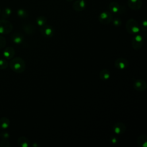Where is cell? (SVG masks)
<instances>
[{"label":"cell","mask_w":147,"mask_h":147,"mask_svg":"<svg viewBox=\"0 0 147 147\" xmlns=\"http://www.w3.org/2000/svg\"><path fill=\"white\" fill-rule=\"evenodd\" d=\"M9 66L14 72L21 74L25 70L26 63L23 59L17 57L11 59L9 63Z\"/></svg>","instance_id":"obj_1"},{"label":"cell","mask_w":147,"mask_h":147,"mask_svg":"<svg viewBox=\"0 0 147 147\" xmlns=\"http://www.w3.org/2000/svg\"><path fill=\"white\" fill-rule=\"evenodd\" d=\"M126 29L129 34L135 35L139 33L140 28L136 20L130 18L126 23Z\"/></svg>","instance_id":"obj_2"},{"label":"cell","mask_w":147,"mask_h":147,"mask_svg":"<svg viewBox=\"0 0 147 147\" xmlns=\"http://www.w3.org/2000/svg\"><path fill=\"white\" fill-rule=\"evenodd\" d=\"M13 30L12 24L6 19L0 20V34H9Z\"/></svg>","instance_id":"obj_3"},{"label":"cell","mask_w":147,"mask_h":147,"mask_svg":"<svg viewBox=\"0 0 147 147\" xmlns=\"http://www.w3.org/2000/svg\"><path fill=\"white\" fill-rule=\"evenodd\" d=\"M144 37L142 35L136 34L131 39V46L133 48L138 51L140 49L144 44Z\"/></svg>","instance_id":"obj_4"},{"label":"cell","mask_w":147,"mask_h":147,"mask_svg":"<svg viewBox=\"0 0 147 147\" xmlns=\"http://www.w3.org/2000/svg\"><path fill=\"white\" fill-rule=\"evenodd\" d=\"M113 19V16L109 11H103L99 14L98 17L99 22L104 25L110 24L112 21Z\"/></svg>","instance_id":"obj_5"},{"label":"cell","mask_w":147,"mask_h":147,"mask_svg":"<svg viewBox=\"0 0 147 147\" xmlns=\"http://www.w3.org/2000/svg\"><path fill=\"white\" fill-rule=\"evenodd\" d=\"M109 9L111 13L118 14H123L125 11V9L123 6L115 2H112L109 4Z\"/></svg>","instance_id":"obj_6"},{"label":"cell","mask_w":147,"mask_h":147,"mask_svg":"<svg viewBox=\"0 0 147 147\" xmlns=\"http://www.w3.org/2000/svg\"><path fill=\"white\" fill-rule=\"evenodd\" d=\"M41 34L45 37H52L54 34V29L52 26L49 25H44L40 29Z\"/></svg>","instance_id":"obj_7"},{"label":"cell","mask_w":147,"mask_h":147,"mask_svg":"<svg viewBox=\"0 0 147 147\" xmlns=\"http://www.w3.org/2000/svg\"><path fill=\"white\" fill-rule=\"evenodd\" d=\"M114 66L118 69H125L129 66V61L123 57L118 58L114 61Z\"/></svg>","instance_id":"obj_8"},{"label":"cell","mask_w":147,"mask_h":147,"mask_svg":"<svg viewBox=\"0 0 147 147\" xmlns=\"http://www.w3.org/2000/svg\"><path fill=\"white\" fill-rule=\"evenodd\" d=\"M133 88L138 91H144L147 87L146 83L141 79H138L133 82Z\"/></svg>","instance_id":"obj_9"},{"label":"cell","mask_w":147,"mask_h":147,"mask_svg":"<svg viewBox=\"0 0 147 147\" xmlns=\"http://www.w3.org/2000/svg\"><path fill=\"white\" fill-rule=\"evenodd\" d=\"M126 130V127L125 124L121 122L114 123L113 126V130L117 134H122L125 132Z\"/></svg>","instance_id":"obj_10"},{"label":"cell","mask_w":147,"mask_h":147,"mask_svg":"<svg viewBox=\"0 0 147 147\" xmlns=\"http://www.w3.org/2000/svg\"><path fill=\"white\" fill-rule=\"evenodd\" d=\"M127 2L129 7L133 10H139L142 5V0H128Z\"/></svg>","instance_id":"obj_11"},{"label":"cell","mask_w":147,"mask_h":147,"mask_svg":"<svg viewBox=\"0 0 147 147\" xmlns=\"http://www.w3.org/2000/svg\"><path fill=\"white\" fill-rule=\"evenodd\" d=\"M3 55L4 57L7 60L11 59L15 55V50L11 47H7L3 51Z\"/></svg>","instance_id":"obj_12"},{"label":"cell","mask_w":147,"mask_h":147,"mask_svg":"<svg viewBox=\"0 0 147 147\" xmlns=\"http://www.w3.org/2000/svg\"><path fill=\"white\" fill-rule=\"evenodd\" d=\"M72 6L73 9L76 11L79 12L83 11L85 9L86 6V3L84 0H78L74 3Z\"/></svg>","instance_id":"obj_13"},{"label":"cell","mask_w":147,"mask_h":147,"mask_svg":"<svg viewBox=\"0 0 147 147\" xmlns=\"http://www.w3.org/2000/svg\"><path fill=\"white\" fill-rule=\"evenodd\" d=\"M24 31L28 35H32L35 32V27L33 24L30 23H26L22 25Z\"/></svg>","instance_id":"obj_14"},{"label":"cell","mask_w":147,"mask_h":147,"mask_svg":"<svg viewBox=\"0 0 147 147\" xmlns=\"http://www.w3.org/2000/svg\"><path fill=\"white\" fill-rule=\"evenodd\" d=\"M11 38L14 43L20 44L24 41V36L19 32H16L12 34Z\"/></svg>","instance_id":"obj_15"},{"label":"cell","mask_w":147,"mask_h":147,"mask_svg":"<svg viewBox=\"0 0 147 147\" xmlns=\"http://www.w3.org/2000/svg\"><path fill=\"white\" fill-rule=\"evenodd\" d=\"M137 143L140 147H147V136L145 134H141L137 140Z\"/></svg>","instance_id":"obj_16"},{"label":"cell","mask_w":147,"mask_h":147,"mask_svg":"<svg viewBox=\"0 0 147 147\" xmlns=\"http://www.w3.org/2000/svg\"><path fill=\"white\" fill-rule=\"evenodd\" d=\"M17 144L21 147H28L30 145V141L26 137L21 136L18 138Z\"/></svg>","instance_id":"obj_17"},{"label":"cell","mask_w":147,"mask_h":147,"mask_svg":"<svg viewBox=\"0 0 147 147\" xmlns=\"http://www.w3.org/2000/svg\"><path fill=\"white\" fill-rule=\"evenodd\" d=\"M10 124L9 119L7 117H2L0 118V129L5 130L7 129Z\"/></svg>","instance_id":"obj_18"},{"label":"cell","mask_w":147,"mask_h":147,"mask_svg":"<svg viewBox=\"0 0 147 147\" xmlns=\"http://www.w3.org/2000/svg\"><path fill=\"white\" fill-rule=\"evenodd\" d=\"M110 72L107 69H103L100 71L99 73V78L102 80H107L110 78Z\"/></svg>","instance_id":"obj_19"},{"label":"cell","mask_w":147,"mask_h":147,"mask_svg":"<svg viewBox=\"0 0 147 147\" xmlns=\"http://www.w3.org/2000/svg\"><path fill=\"white\" fill-rule=\"evenodd\" d=\"M12 11L11 10V9L9 8V7H5L3 9L2 11L1 12V16L3 18V19H6L8 17H9L10 16V15L11 14Z\"/></svg>","instance_id":"obj_20"},{"label":"cell","mask_w":147,"mask_h":147,"mask_svg":"<svg viewBox=\"0 0 147 147\" xmlns=\"http://www.w3.org/2000/svg\"><path fill=\"white\" fill-rule=\"evenodd\" d=\"M47 18L44 16H39L36 18V23L38 26L41 27L46 24Z\"/></svg>","instance_id":"obj_21"},{"label":"cell","mask_w":147,"mask_h":147,"mask_svg":"<svg viewBox=\"0 0 147 147\" xmlns=\"http://www.w3.org/2000/svg\"><path fill=\"white\" fill-rule=\"evenodd\" d=\"M17 14L18 16L21 18H26L28 16V12L23 9H18L17 11Z\"/></svg>","instance_id":"obj_22"},{"label":"cell","mask_w":147,"mask_h":147,"mask_svg":"<svg viewBox=\"0 0 147 147\" xmlns=\"http://www.w3.org/2000/svg\"><path fill=\"white\" fill-rule=\"evenodd\" d=\"M9 63L6 59H0V69H5L8 67Z\"/></svg>","instance_id":"obj_23"},{"label":"cell","mask_w":147,"mask_h":147,"mask_svg":"<svg viewBox=\"0 0 147 147\" xmlns=\"http://www.w3.org/2000/svg\"><path fill=\"white\" fill-rule=\"evenodd\" d=\"M11 144L8 141V140L2 139L0 141V147H10Z\"/></svg>","instance_id":"obj_24"},{"label":"cell","mask_w":147,"mask_h":147,"mask_svg":"<svg viewBox=\"0 0 147 147\" xmlns=\"http://www.w3.org/2000/svg\"><path fill=\"white\" fill-rule=\"evenodd\" d=\"M111 22L113 23V25L115 26H117V27L121 26V24H122L121 20L118 18H115V19H113Z\"/></svg>","instance_id":"obj_25"},{"label":"cell","mask_w":147,"mask_h":147,"mask_svg":"<svg viewBox=\"0 0 147 147\" xmlns=\"http://www.w3.org/2000/svg\"><path fill=\"white\" fill-rule=\"evenodd\" d=\"M6 44V41L5 38L0 34V49L4 48Z\"/></svg>","instance_id":"obj_26"},{"label":"cell","mask_w":147,"mask_h":147,"mask_svg":"<svg viewBox=\"0 0 147 147\" xmlns=\"http://www.w3.org/2000/svg\"><path fill=\"white\" fill-rule=\"evenodd\" d=\"M0 137L2 139L8 140L9 137H10V135H9V133L8 132L3 131V132H2V133H0Z\"/></svg>","instance_id":"obj_27"},{"label":"cell","mask_w":147,"mask_h":147,"mask_svg":"<svg viewBox=\"0 0 147 147\" xmlns=\"http://www.w3.org/2000/svg\"><path fill=\"white\" fill-rule=\"evenodd\" d=\"M142 30L143 31H146L147 30V23L146 20H144L141 23V26Z\"/></svg>","instance_id":"obj_28"},{"label":"cell","mask_w":147,"mask_h":147,"mask_svg":"<svg viewBox=\"0 0 147 147\" xmlns=\"http://www.w3.org/2000/svg\"><path fill=\"white\" fill-rule=\"evenodd\" d=\"M110 140V142L113 144H115L118 142V140H117V137L115 136H111Z\"/></svg>","instance_id":"obj_29"},{"label":"cell","mask_w":147,"mask_h":147,"mask_svg":"<svg viewBox=\"0 0 147 147\" xmlns=\"http://www.w3.org/2000/svg\"><path fill=\"white\" fill-rule=\"evenodd\" d=\"M67 1H68V2H71V1H72L73 0H66Z\"/></svg>","instance_id":"obj_30"},{"label":"cell","mask_w":147,"mask_h":147,"mask_svg":"<svg viewBox=\"0 0 147 147\" xmlns=\"http://www.w3.org/2000/svg\"><path fill=\"white\" fill-rule=\"evenodd\" d=\"M1 9H0V14H1Z\"/></svg>","instance_id":"obj_31"}]
</instances>
